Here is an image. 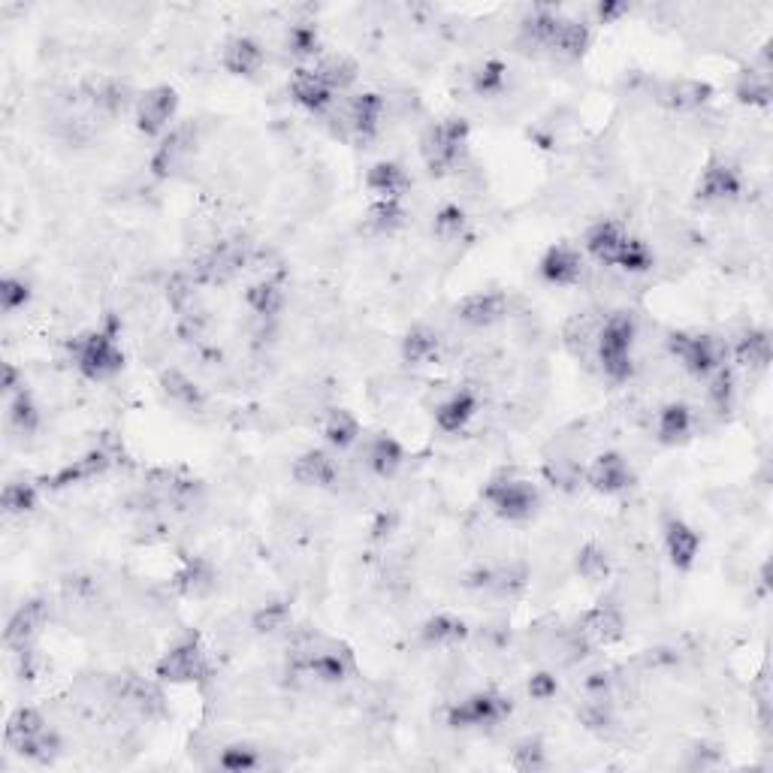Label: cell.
<instances>
[{"label": "cell", "instance_id": "13", "mask_svg": "<svg viewBox=\"0 0 773 773\" xmlns=\"http://www.w3.org/2000/svg\"><path fill=\"white\" fill-rule=\"evenodd\" d=\"M206 662H203V650L194 644V641H185L179 647H173L161 665H158V674L164 680H173V683H188V680H197L203 674Z\"/></svg>", "mask_w": 773, "mask_h": 773}, {"label": "cell", "instance_id": "48", "mask_svg": "<svg viewBox=\"0 0 773 773\" xmlns=\"http://www.w3.org/2000/svg\"><path fill=\"white\" fill-rule=\"evenodd\" d=\"M556 692H559V683H556V677H550V674H535V677L529 680V695H532L535 701H550Z\"/></svg>", "mask_w": 773, "mask_h": 773}, {"label": "cell", "instance_id": "17", "mask_svg": "<svg viewBox=\"0 0 773 773\" xmlns=\"http://www.w3.org/2000/svg\"><path fill=\"white\" fill-rule=\"evenodd\" d=\"M541 275L556 287H571L583 278V257L568 245H556L544 254Z\"/></svg>", "mask_w": 773, "mask_h": 773}, {"label": "cell", "instance_id": "31", "mask_svg": "<svg viewBox=\"0 0 773 773\" xmlns=\"http://www.w3.org/2000/svg\"><path fill=\"white\" fill-rule=\"evenodd\" d=\"M462 638H466V623L456 620V616H432V620L423 626V641L429 647H453L459 644Z\"/></svg>", "mask_w": 773, "mask_h": 773}, {"label": "cell", "instance_id": "3", "mask_svg": "<svg viewBox=\"0 0 773 773\" xmlns=\"http://www.w3.org/2000/svg\"><path fill=\"white\" fill-rule=\"evenodd\" d=\"M511 716V701L499 692H475L450 707L447 725L459 731H484L496 728Z\"/></svg>", "mask_w": 773, "mask_h": 773}, {"label": "cell", "instance_id": "10", "mask_svg": "<svg viewBox=\"0 0 773 773\" xmlns=\"http://www.w3.org/2000/svg\"><path fill=\"white\" fill-rule=\"evenodd\" d=\"M290 97L312 115H324L333 109L336 94L324 85V79L312 70V67H299L290 76Z\"/></svg>", "mask_w": 773, "mask_h": 773}, {"label": "cell", "instance_id": "18", "mask_svg": "<svg viewBox=\"0 0 773 773\" xmlns=\"http://www.w3.org/2000/svg\"><path fill=\"white\" fill-rule=\"evenodd\" d=\"M665 550L671 556V562L677 568H692L701 550V538L692 526H686L683 520H668L665 523Z\"/></svg>", "mask_w": 773, "mask_h": 773}, {"label": "cell", "instance_id": "25", "mask_svg": "<svg viewBox=\"0 0 773 773\" xmlns=\"http://www.w3.org/2000/svg\"><path fill=\"white\" fill-rule=\"evenodd\" d=\"M589 46V28L583 22H574V19H562L553 43H550V55L553 58H562V61H577Z\"/></svg>", "mask_w": 773, "mask_h": 773}, {"label": "cell", "instance_id": "8", "mask_svg": "<svg viewBox=\"0 0 773 773\" xmlns=\"http://www.w3.org/2000/svg\"><path fill=\"white\" fill-rule=\"evenodd\" d=\"M176 91L173 88H151L136 97V127L145 136H158L170 127L176 115Z\"/></svg>", "mask_w": 773, "mask_h": 773}, {"label": "cell", "instance_id": "12", "mask_svg": "<svg viewBox=\"0 0 773 773\" xmlns=\"http://www.w3.org/2000/svg\"><path fill=\"white\" fill-rule=\"evenodd\" d=\"M586 481L592 484V490L613 496V493H623L632 487V469L620 453H601L589 466Z\"/></svg>", "mask_w": 773, "mask_h": 773}, {"label": "cell", "instance_id": "24", "mask_svg": "<svg viewBox=\"0 0 773 773\" xmlns=\"http://www.w3.org/2000/svg\"><path fill=\"white\" fill-rule=\"evenodd\" d=\"M245 302L257 318L269 321L284 308V287L275 278H260L257 284H251L245 290Z\"/></svg>", "mask_w": 773, "mask_h": 773}, {"label": "cell", "instance_id": "39", "mask_svg": "<svg viewBox=\"0 0 773 773\" xmlns=\"http://www.w3.org/2000/svg\"><path fill=\"white\" fill-rule=\"evenodd\" d=\"M10 426L22 435H31L40 426V411H37L34 399L28 396V390L10 396Z\"/></svg>", "mask_w": 773, "mask_h": 773}, {"label": "cell", "instance_id": "40", "mask_svg": "<svg viewBox=\"0 0 773 773\" xmlns=\"http://www.w3.org/2000/svg\"><path fill=\"white\" fill-rule=\"evenodd\" d=\"M260 764H263V755L254 746H245V743L227 746L218 755V767H224L230 773H248V770H257Z\"/></svg>", "mask_w": 773, "mask_h": 773}, {"label": "cell", "instance_id": "27", "mask_svg": "<svg viewBox=\"0 0 773 773\" xmlns=\"http://www.w3.org/2000/svg\"><path fill=\"white\" fill-rule=\"evenodd\" d=\"M589 638L601 641V644H613L620 641L623 632H626V623H623V613L616 607H595L592 613H586V629H583Z\"/></svg>", "mask_w": 773, "mask_h": 773}, {"label": "cell", "instance_id": "1", "mask_svg": "<svg viewBox=\"0 0 773 773\" xmlns=\"http://www.w3.org/2000/svg\"><path fill=\"white\" fill-rule=\"evenodd\" d=\"M638 339V324L629 312H616L604 318V324L595 333V357L601 363V372L607 381L623 384L632 378V348Z\"/></svg>", "mask_w": 773, "mask_h": 773}, {"label": "cell", "instance_id": "33", "mask_svg": "<svg viewBox=\"0 0 773 773\" xmlns=\"http://www.w3.org/2000/svg\"><path fill=\"white\" fill-rule=\"evenodd\" d=\"M508 67L502 61H484L478 64V70L472 73V91L478 97H499L508 85Z\"/></svg>", "mask_w": 773, "mask_h": 773}, {"label": "cell", "instance_id": "36", "mask_svg": "<svg viewBox=\"0 0 773 773\" xmlns=\"http://www.w3.org/2000/svg\"><path fill=\"white\" fill-rule=\"evenodd\" d=\"M734 357L743 366L752 369H764L770 363V339L767 333H746L737 345H734Z\"/></svg>", "mask_w": 773, "mask_h": 773}, {"label": "cell", "instance_id": "4", "mask_svg": "<svg viewBox=\"0 0 773 773\" xmlns=\"http://www.w3.org/2000/svg\"><path fill=\"white\" fill-rule=\"evenodd\" d=\"M484 499L493 508V514L508 520V523L529 520L538 511V505H541L538 490L529 481H517V478H496V481H490L487 490H484Z\"/></svg>", "mask_w": 773, "mask_h": 773}, {"label": "cell", "instance_id": "22", "mask_svg": "<svg viewBox=\"0 0 773 773\" xmlns=\"http://www.w3.org/2000/svg\"><path fill=\"white\" fill-rule=\"evenodd\" d=\"M405 462V450L399 447L396 438L390 435H378L369 441L366 447V466L378 475V478H393Z\"/></svg>", "mask_w": 773, "mask_h": 773}, {"label": "cell", "instance_id": "14", "mask_svg": "<svg viewBox=\"0 0 773 773\" xmlns=\"http://www.w3.org/2000/svg\"><path fill=\"white\" fill-rule=\"evenodd\" d=\"M478 414V396L472 390H459L453 396H447L438 408H435V426L447 435L453 432H462L472 417Z\"/></svg>", "mask_w": 773, "mask_h": 773}, {"label": "cell", "instance_id": "15", "mask_svg": "<svg viewBox=\"0 0 773 773\" xmlns=\"http://www.w3.org/2000/svg\"><path fill=\"white\" fill-rule=\"evenodd\" d=\"M626 239H629V233L623 230V224H616V221H598V224L586 233L583 248H586V254H589L592 260H598L601 266H613V260H616V254H620V248H623Z\"/></svg>", "mask_w": 773, "mask_h": 773}, {"label": "cell", "instance_id": "35", "mask_svg": "<svg viewBox=\"0 0 773 773\" xmlns=\"http://www.w3.org/2000/svg\"><path fill=\"white\" fill-rule=\"evenodd\" d=\"M37 487L25 484V481H13L4 487V496H0V505H4L7 517H25L37 508Z\"/></svg>", "mask_w": 773, "mask_h": 773}, {"label": "cell", "instance_id": "26", "mask_svg": "<svg viewBox=\"0 0 773 773\" xmlns=\"http://www.w3.org/2000/svg\"><path fill=\"white\" fill-rule=\"evenodd\" d=\"M312 70L324 79V85L333 94H342V91H348L357 82V64L351 58H345V55H324V58L315 61Z\"/></svg>", "mask_w": 773, "mask_h": 773}, {"label": "cell", "instance_id": "47", "mask_svg": "<svg viewBox=\"0 0 773 773\" xmlns=\"http://www.w3.org/2000/svg\"><path fill=\"white\" fill-rule=\"evenodd\" d=\"M287 623V610L284 607H275V604H266L257 616V632H275Z\"/></svg>", "mask_w": 773, "mask_h": 773}, {"label": "cell", "instance_id": "37", "mask_svg": "<svg viewBox=\"0 0 773 773\" xmlns=\"http://www.w3.org/2000/svg\"><path fill=\"white\" fill-rule=\"evenodd\" d=\"M366 224L375 230V233H393L405 224V209H402V200H378L369 215H366Z\"/></svg>", "mask_w": 773, "mask_h": 773}, {"label": "cell", "instance_id": "21", "mask_svg": "<svg viewBox=\"0 0 773 773\" xmlns=\"http://www.w3.org/2000/svg\"><path fill=\"white\" fill-rule=\"evenodd\" d=\"M366 185H369V191H372L378 200H402L405 191L411 188V179H408V173H405L399 164L381 161V164H375V167L369 170Z\"/></svg>", "mask_w": 773, "mask_h": 773}, {"label": "cell", "instance_id": "9", "mask_svg": "<svg viewBox=\"0 0 773 773\" xmlns=\"http://www.w3.org/2000/svg\"><path fill=\"white\" fill-rule=\"evenodd\" d=\"M508 315V299L502 293H472L456 305V321L462 327L484 330Z\"/></svg>", "mask_w": 773, "mask_h": 773}, {"label": "cell", "instance_id": "19", "mask_svg": "<svg viewBox=\"0 0 773 773\" xmlns=\"http://www.w3.org/2000/svg\"><path fill=\"white\" fill-rule=\"evenodd\" d=\"M740 194V176L728 164H713L704 170L698 182V200L704 203H728Z\"/></svg>", "mask_w": 773, "mask_h": 773}, {"label": "cell", "instance_id": "5", "mask_svg": "<svg viewBox=\"0 0 773 773\" xmlns=\"http://www.w3.org/2000/svg\"><path fill=\"white\" fill-rule=\"evenodd\" d=\"M76 369L88 378V381H109L112 375L121 372L124 366V354L118 351L115 339L106 333H91L85 339L76 342V354H73Z\"/></svg>", "mask_w": 773, "mask_h": 773}, {"label": "cell", "instance_id": "20", "mask_svg": "<svg viewBox=\"0 0 773 773\" xmlns=\"http://www.w3.org/2000/svg\"><path fill=\"white\" fill-rule=\"evenodd\" d=\"M43 623H46V607H43V601H28V604H22V607L16 610V616L10 620V626H7V644L16 647V650H25V647L37 638V632L43 629Z\"/></svg>", "mask_w": 773, "mask_h": 773}, {"label": "cell", "instance_id": "42", "mask_svg": "<svg viewBox=\"0 0 773 773\" xmlns=\"http://www.w3.org/2000/svg\"><path fill=\"white\" fill-rule=\"evenodd\" d=\"M710 88L707 85H701V82H674L671 88H668V94L665 97H671V100H665L668 106H674V109H698L701 103H707L710 97Z\"/></svg>", "mask_w": 773, "mask_h": 773}, {"label": "cell", "instance_id": "23", "mask_svg": "<svg viewBox=\"0 0 773 773\" xmlns=\"http://www.w3.org/2000/svg\"><path fill=\"white\" fill-rule=\"evenodd\" d=\"M692 429H695V414H692V408H686L683 402L665 405V408L659 411V417H656V435H659V441H665V444L683 441L686 435H692Z\"/></svg>", "mask_w": 773, "mask_h": 773}, {"label": "cell", "instance_id": "34", "mask_svg": "<svg viewBox=\"0 0 773 773\" xmlns=\"http://www.w3.org/2000/svg\"><path fill=\"white\" fill-rule=\"evenodd\" d=\"M613 266L623 269V272H629V275H644V272L653 269V251L647 248V242L629 236V239L623 242L620 254H616Z\"/></svg>", "mask_w": 773, "mask_h": 773}, {"label": "cell", "instance_id": "2", "mask_svg": "<svg viewBox=\"0 0 773 773\" xmlns=\"http://www.w3.org/2000/svg\"><path fill=\"white\" fill-rule=\"evenodd\" d=\"M469 145V124L462 118H444L423 130L420 154L432 176H447L462 164V154Z\"/></svg>", "mask_w": 773, "mask_h": 773}, {"label": "cell", "instance_id": "16", "mask_svg": "<svg viewBox=\"0 0 773 773\" xmlns=\"http://www.w3.org/2000/svg\"><path fill=\"white\" fill-rule=\"evenodd\" d=\"M221 64L227 73L233 76H254L263 70L266 64V52L257 40L251 37H233L227 46H224V55H221Z\"/></svg>", "mask_w": 773, "mask_h": 773}, {"label": "cell", "instance_id": "38", "mask_svg": "<svg viewBox=\"0 0 773 773\" xmlns=\"http://www.w3.org/2000/svg\"><path fill=\"white\" fill-rule=\"evenodd\" d=\"M287 52L290 55H296V58H315V55H321V37H318V31L312 28V22H299V25H293L290 31H287Z\"/></svg>", "mask_w": 773, "mask_h": 773}, {"label": "cell", "instance_id": "45", "mask_svg": "<svg viewBox=\"0 0 773 773\" xmlns=\"http://www.w3.org/2000/svg\"><path fill=\"white\" fill-rule=\"evenodd\" d=\"M31 299V287L16 278V275H7L4 281H0V308H4L7 315L19 312V308H25Z\"/></svg>", "mask_w": 773, "mask_h": 773}, {"label": "cell", "instance_id": "29", "mask_svg": "<svg viewBox=\"0 0 773 773\" xmlns=\"http://www.w3.org/2000/svg\"><path fill=\"white\" fill-rule=\"evenodd\" d=\"M43 731H49V725H46L43 713H40V710H34V707H22V710H16V713L10 716V725H7V743H10L13 749H22L25 743H31V740H34V737H40Z\"/></svg>", "mask_w": 773, "mask_h": 773}, {"label": "cell", "instance_id": "6", "mask_svg": "<svg viewBox=\"0 0 773 773\" xmlns=\"http://www.w3.org/2000/svg\"><path fill=\"white\" fill-rule=\"evenodd\" d=\"M668 351L671 357H677V363L695 375V378H710L716 369H722V354L719 345L707 336H689V333H674L668 339Z\"/></svg>", "mask_w": 773, "mask_h": 773}, {"label": "cell", "instance_id": "28", "mask_svg": "<svg viewBox=\"0 0 773 773\" xmlns=\"http://www.w3.org/2000/svg\"><path fill=\"white\" fill-rule=\"evenodd\" d=\"M402 357L414 366H429L441 357V339L429 327H417L402 342Z\"/></svg>", "mask_w": 773, "mask_h": 773}, {"label": "cell", "instance_id": "11", "mask_svg": "<svg viewBox=\"0 0 773 773\" xmlns=\"http://www.w3.org/2000/svg\"><path fill=\"white\" fill-rule=\"evenodd\" d=\"M293 481L302 487L330 490L339 481V462L333 459L330 450H305L293 462Z\"/></svg>", "mask_w": 773, "mask_h": 773}, {"label": "cell", "instance_id": "46", "mask_svg": "<svg viewBox=\"0 0 773 773\" xmlns=\"http://www.w3.org/2000/svg\"><path fill=\"white\" fill-rule=\"evenodd\" d=\"M544 764H547V755H544V749H541L538 740H526V743H520V746L514 749V767H520V770H538V767H544Z\"/></svg>", "mask_w": 773, "mask_h": 773}, {"label": "cell", "instance_id": "43", "mask_svg": "<svg viewBox=\"0 0 773 773\" xmlns=\"http://www.w3.org/2000/svg\"><path fill=\"white\" fill-rule=\"evenodd\" d=\"M577 571H580V577H586L589 583L604 580V577H607V571H610V559H607L604 547H598V544H586V547L577 553Z\"/></svg>", "mask_w": 773, "mask_h": 773}, {"label": "cell", "instance_id": "30", "mask_svg": "<svg viewBox=\"0 0 773 773\" xmlns=\"http://www.w3.org/2000/svg\"><path fill=\"white\" fill-rule=\"evenodd\" d=\"M324 438L333 450H348L357 444L360 438V423L351 411H330L327 423H324Z\"/></svg>", "mask_w": 773, "mask_h": 773}, {"label": "cell", "instance_id": "7", "mask_svg": "<svg viewBox=\"0 0 773 773\" xmlns=\"http://www.w3.org/2000/svg\"><path fill=\"white\" fill-rule=\"evenodd\" d=\"M345 136L354 139L357 145L372 142L381 133V121H384V100L378 94H357L348 106H345Z\"/></svg>", "mask_w": 773, "mask_h": 773}, {"label": "cell", "instance_id": "44", "mask_svg": "<svg viewBox=\"0 0 773 773\" xmlns=\"http://www.w3.org/2000/svg\"><path fill=\"white\" fill-rule=\"evenodd\" d=\"M164 393L170 396V402L185 405V408H197V405L203 402V396H200L197 384H194V381H188V378H185V375H179V372H170V375L164 378Z\"/></svg>", "mask_w": 773, "mask_h": 773}, {"label": "cell", "instance_id": "32", "mask_svg": "<svg viewBox=\"0 0 773 773\" xmlns=\"http://www.w3.org/2000/svg\"><path fill=\"white\" fill-rule=\"evenodd\" d=\"M88 103H91L94 112H100V115H106V118H115V115H121V112L130 106V97H127V88H124V85H118V82H100V85L91 88Z\"/></svg>", "mask_w": 773, "mask_h": 773}, {"label": "cell", "instance_id": "41", "mask_svg": "<svg viewBox=\"0 0 773 773\" xmlns=\"http://www.w3.org/2000/svg\"><path fill=\"white\" fill-rule=\"evenodd\" d=\"M466 227H469V218L459 206H444L432 221V233L444 242H456L462 233H466Z\"/></svg>", "mask_w": 773, "mask_h": 773}]
</instances>
